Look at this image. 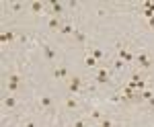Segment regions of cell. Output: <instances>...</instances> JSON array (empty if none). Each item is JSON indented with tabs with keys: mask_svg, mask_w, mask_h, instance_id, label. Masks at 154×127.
Segmentation results:
<instances>
[{
	"mask_svg": "<svg viewBox=\"0 0 154 127\" xmlns=\"http://www.w3.org/2000/svg\"><path fill=\"white\" fill-rule=\"evenodd\" d=\"M82 90V78L80 76H70V80H68V92L70 94H76Z\"/></svg>",
	"mask_w": 154,
	"mask_h": 127,
	"instance_id": "6da1fadb",
	"label": "cell"
},
{
	"mask_svg": "<svg viewBox=\"0 0 154 127\" xmlns=\"http://www.w3.org/2000/svg\"><path fill=\"white\" fill-rule=\"evenodd\" d=\"M95 80H97V84H109V72L105 68H99L95 74Z\"/></svg>",
	"mask_w": 154,
	"mask_h": 127,
	"instance_id": "7a4b0ae2",
	"label": "cell"
},
{
	"mask_svg": "<svg viewBox=\"0 0 154 127\" xmlns=\"http://www.w3.org/2000/svg\"><path fill=\"white\" fill-rule=\"evenodd\" d=\"M51 76L58 78V80H70V74H68L66 68H54L51 70Z\"/></svg>",
	"mask_w": 154,
	"mask_h": 127,
	"instance_id": "3957f363",
	"label": "cell"
},
{
	"mask_svg": "<svg viewBox=\"0 0 154 127\" xmlns=\"http://www.w3.org/2000/svg\"><path fill=\"white\" fill-rule=\"evenodd\" d=\"M138 66L144 70H148L150 66H152V59H150V56L148 53H138Z\"/></svg>",
	"mask_w": 154,
	"mask_h": 127,
	"instance_id": "277c9868",
	"label": "cell"
},
{
	"mask_svg": "<svg viewBox=\"0 0 154 127\" xmlns=\"http://www.w3.org/2000/svg\"><path fill=\"white\" fill-rule=\"evenodd\" d=\"M121 101H134L136 96H138V92L134 90V88H130V86H125V88H121Z\"/></svg>",
	"mask_w": 154,
	"mask_h": 127,
	"instance_id": "5b68a950",
	"label": "cell"
},
{
	"mask_svg": "<svg viewBox=\"0 0 154 127\" xmlns=\"http://www.w3.org/2000/svg\"><path fill=\"white\" fill-rule=\"evenodd\" d=\"M117 51H119V59H125V62H131V59H134V56H131L130 51L125 49V45H123V43H119Z\"/></svg>",
	"mask_w": 154,
	"mask_h": 127,
	"instance_id": "8992f818",
	"label": "cell"
},
{
	"mask_svg": "<svg viewBox=\"0 0 154 127\" xmlns=\"http://www.w3.org/2000/svg\"><path fill=\"white\" fill-rule=\"evenodd\" d=\"M51 104H54V98L48 96V94H43V96L39 98V107H41V109H51Z\"/></svg>",
	"mask_w": 154,
	"mask_h": 127,
	"instance_id": "52a82bcc",
	"label": "cell"
},
{
	"mask_svg": "<svg viewBox=\"0 0 154 127\" xmlns=\"http://www.w3.org/2000/svg\"><path fill=\"white\" fill-rule=\"evenodd\" d=\"M48 27L51 29V31H60V27H62V23H60V19H58V17H49Z\"/></svg>",
	"mask_w": 154,
	"mask_h": 127,
	"instance_id": "ba28073f",
	"label": "cell"
},
{
	"mask_svg": "<svg viewBox=\"0 0 154 127\" xmlns=\"http://www.w3.org/2000/svg\"><path fill=\"white\" fill-rule=\"evenodd\" d=\"M29 11H31V14H41L43 12V2H31Z\"/></svg>",
	"mask_w": 154,
	"mask_h": 127,
	"instance_id": "9c48e42d",
	"label": "cell"
},
{
	"mask_svg": "<svg viewBox=\"0 0 154 127\" xmlns=\"http://www.w3.org/2000/svg\"><path fill=\"white\" fill-rule=\"evenodd\" d=\"M49 6H51V12H54V17H60V14L64 12V4H62V2H51Z\"/></svg>",
	"mask_w": 154,
	"mask_h": 127,
	"instance_id": "30bf717a",
	"label": "cell"
},
{
	"mask_svg": "<svg viewBox=\"0 0 154 127\" xmlns=\"http://www.w3.org/2000/svg\"><path fill=\"white\" fill-rule=\"evenodd\" d=\"M2 103H4V107H8V109H14V107H17V98H14V96H11V94H6Z\"/></svg>",
	"mask_w": 154,
	"mask_h": 127,
	"instance_id": "8fae6325",
	"label": "cell"
},
{
	"mask_svg": "<svg viewBox=\"0 0 154 127\" xmlns=\"http://www.w3.org/2000/svg\"><path fill=\"white\" fill-rule=\"evenodd\" d=\"M74 31H76V29H74L72 25H68V23H64L62 27H60V33L62 35H74Z\"/></svg>",
	"mask_w": 154,
	"mask_h": 127,
	"instance_id": "7c38bea8",
	"label": "cell"
},
{
	"mask_svg": "<svg viewBox=\"0 0 154 127\" xmlns=\"http://www.w3.org/2000/svg\"><path fill=\"white\" fill-rule=\"evenodd\" d=\"M41 47H43V51H45V58H48L49 62H54V59H56V51H54L49 45H45V43H43Z\"/></svg>",
	"mask_w": 154,
	"mask_h": 127,
	"instance_id": "4fadbf2b",
	"label": "cell"
},
{
	"mask_svg": "<svg viewBox=\"0 0 154 127\" xmlns=\"http://www.w3.org/2000/svg\"><path fill=\"white\" fill-rule=\"evenodd\" d=\"M0 41H2V43H11V41H14V33H12V31L2 33V35H0Z\"/></svg>",
	"mask_w": 154,
	"mask_h": 127,
	"instance_id": "5bb4252c",
	"label": "cell"
},
{
	"mask_svg": "<svg viewBox=\"0 0 154 127\" xmlns=\"http://www.w3.org/2000/svg\"><path fill=\"white\" fill-rule=\"evenodd\" d=\"M66 109H70V111L78 109V101H76L74 96H68V98H66Z\"/></svg>",
	"mask_w": 154,
	"mask_h": 127,
	"instance_id": "9a60e30c",
	"label": "cell"
},
{
	"mask_svg": "<svg viewBox=\"0 0 154 127\" xmlns=\"http://www.w3.org/2000/svg\"><path fill=\"white\" fill-rule=\"evenodd\" d=\"M6 82H14V84H21V82H23V76H21V74H8V76H6Z\"/></svg>",
	"mask_w": 154,
	"mask_h": 127,
	"instance_id": "2e32d148",
	"label": "cell"
},
{
	"mask_svg": "<svg viewBox=\"0 0 154 127\" xmlns=\"http://www.w3.org/2000/svg\"><path fill=\"white\" fill-rule=\"evenodd\" d=\"M88 51H91V56H93L97 62H101V59H103V51H101V49H97V47H91Z\"/></svg>",
	"mask_w": 154,
	"mask_h": 127,
	"instance_id": "e0dca14e",
	"label": "cell"
},
{
	"mask_svg": "<svg viewBox=\"0 0 154 127\" xmlns=\"http://www.w3.org/2000/svg\"><path fill=\"white\" fill-rule=\"evenodd\" d=\"M84 64H86V68H95V66H97V59L93 58V56H88V53H86V58H84Z\"/></svg>",
	"mask_w": 154,
	"mask_h": 127,
	"instance_id": "ac0fdd59",
	"label": "cell"
},
{
	"mask_svg": "<svg viewBox=\"0 0 154 127\" xmlns=\"http://www.w3.org/2000/svg\"><path fill=\"white\" fill-rule=\"evenodd\" d=\"M97 127H113V121L109 119V117H103L101 121H99V125Z\"/></svg>",
	"mask_w": 154,
	"mask_h": 127,
	"instance_id": "d6986e66",
	"label": "cell"
},
{
	"mask_svg": "<svg viewBox=\"0 0 154 127\" xmlns=\"http://www.w3.org/2000/svg\"><path fill=\"white\" fill-rule=\"evenodd\" d=\"M152 96H154L152 90H142V92H140V98H142V101H150Z\"/></svg>",
	"mask_w": 154,
	"mask_h": 127,
	"instance_id": "ffe728a7",
	"label": "cell"
},
{
	"mask_svg": "<svg viewBox=\"0 0 154 127\" xmlns=\"http://www.w3.org/2000/svg\"><path fill=\"white\" fill-rule=\"evenodd\" d=\"M91 117H93L95 121H101V119H103V113H101L99 109H93V111H91Z\"/></svg>",
	"mask_w": 154,
	"mask_h": 127,
	"instance_id": "44dd1931",
	"label": "cell"
},
{
	"mask_svg": "<svg viewBox=\"0 0 154 127\" xmlns=\"http://www.w3.org/2000/svg\"><path fill=\"white\" fill-rule=\"evenodd\" d=\"M6 88H8V92H17V90L21 88V84H14V82H6Z\"/></svg>",
	"mask_w": 154,
	"mask_h": 127,
	"instance_id": "7402d4cb",
	"label": "cell"
},
{
	"mask_svg": "<svg viewBox=\"0 0 154 127\" xmlns=\"http://www.w3.org/2000/svg\"><path fill=\"white\" fill-rule=\"evenodd\" d=\"M74 37H76V39H78V41H80V43H84V41H86V37H84V33H80V31H78V29H76V31H74Z\"/></svg>",
	"mask_w": 154,
	"mask_h": 127,
	"instance_id": "603a6c76",
	"label": "cell"
},
{
	"mask_svg": "<svg viewBox=\"0 0 154 127\" xmlns=\"http://www.w3.org/2000/svg\"><path fill=\"white\" fill-rule=\"evenodd\" d=\"M72 127H88V125H86V119H78V121H74Z\"/></svg>",
	"mask_w": 154,
	"mask_h": 127,
	"instance_id": "cb8c5ba5",
	"label": "cell"
},
{
	"mask_svg": "<svg viewBox=\"0 0 154 127\" xmlns=\"http://www.w3.org/2000/svg\"><path fill=\"white\" fill-rule=\"evenodd\" d=\"M113 68H115V70H121V68H123V59H115Z\"/></svg>",
	"mask_w": 154,
	"mask_h": 127,
	"instance_id": "d4e9b609",
	"label": "cell"
},
{
	"mask_svg": "<svg viewBox=\"0 0 154 127\" xmlns=\"http://www.w3.org/2000/svg\"><path fill=\"white\" fill-rule=\"evenodd\" d=\"M21 8H23V4H21V2H14V4H12V12H19Z\"/></svg>",
	"mask_w": 154,
	"mask_h": 127,
	"instance_id": "484cf974",
	"label": "cell"
},
{
	"mask_svg": "<svg viewBox=\"0 0 154 127\" xmlns=\"http://www.w3.org/2000/svg\"><path fill=\"white\" fill-rule=\"evenodd\" d=\"M25 127H37V125L33 123V121H27V123H25Z\"/></svg>",
	"mask_w": 154,
	"mask_h": 127,
	"instance_id": "4316f807",
	"label": "cell"
},
{
	"mask_svg": "<svg viewBox=\"0 0 154 127\" xmlns=\"http://www.w3.org/2000/svg\"><path fill=\"white\" fill-rule=\"evenodd\" d=\"M148 23H150V27L154 29V17H152V19H148Z\"/></svg>",
	"mask_w": 154,
	"mask_h": 127,
	"instance_id": "83f0119b",
	"label": "cell"
},
{
	"mask_svg": "<svg viewBox=\"0 0 154 127\" xmlns=\"http://www.w3.org/2000/svg\"><path fill=\"white\" fill-rule=\"evenodd\" d=\"M148 104H150V107H152V109H154V96H152V98H150V101H148Z\"/></svg>",
	"mask_w": 154,
	"mask_h": 127,
	"instance_id": "f1b7e54d",
	"label": "cell"
}]
</instances>
